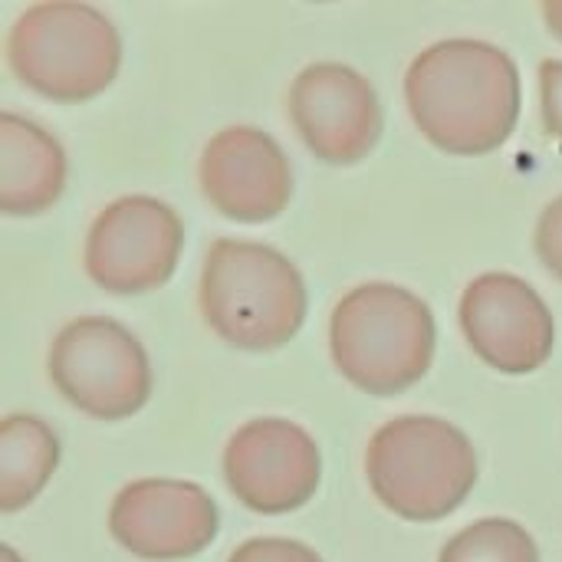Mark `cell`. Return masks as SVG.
I'll list each match as a JSON object with an SVG mask.
<instances>
[{
	"label": "cell",
	"mask_w": 562,
	"mask_h": 562,
	"mask_svg": "<svg viewBox=\"0 0 562 562\" xmlns=\"http://www.w3.org/2000/svg\"><path fill=\"white\" fill-rule=\"evenodd\" d=\"M405 102L422 135L451 155L501 148L520 119V69L487 40H441L405 76Z\"/></svg>",
	"instance_id": "1"
},
{
	"label": "cell",
	"mask_w": 562,
	"mask_h": 562,
	"mask_svg": "<svg viewBox=\"0 0 562 562\" xmlns=\"http://www.w3.org/2000/svg\"><path fill=\"white\" fill-rule=\"evenodd\" d=\"M204 323L234 349H283L306 319V283L277 247L221 237L201 270Z\"/></svg>",
	"instance_id": "2"
},
{
	"label": "cell",
	"mask_w": 562,
	"mask_h": 562,
	"mask_svg": "<svg viewBox=\"0 0 562 562\" xmlns=\"http://www.w3.org/2000/svg\"><path fill=\"white\" fill-rule=\"evenodd\" d=\"M0 562H23V560L16 557V550H13V547H3V550H0Z\"/></svg>",
	"instance_id": "20"
},
{
	"label": "cell",
	"mask_w": 562,
	"mask_h": 562,
	"mask_svg": "<svg viewBox=\"0 0 562 562\" xmlns=\"http://www.w3.org/2000/svg\"><path fill=\"white\" fill-rule=\"evenodd\" d=\"M537 254L543 260V267L562 280V194L553 198L537 224Z\"/></svg>",
	"instance_id": "17"
},
{
	"label": "cell",
	"mask_w": 562,
	"mask_h": 562,
	"mask_svg": "<svg viewBox=\"0 0 562 562\" xmlns=\"http://www.w3.org/2000/svg\"><path fill=\"white\" fill-rule=\"evenodd\" d=\"M540 10H543V16H547V26L562 40V0H547Z\"/></svg>",
	"instance_id": "19"
},
{
	"label": "cell",
	"mask_w": 562,
	"mask_h": 562,
	"mask_svg": "<svg viewBox=\"0 0 562 562\" xmlns=\"http://www.w3.org/2000/svg\"><path fill=\"white\" fill-rule=\"evenodd\" d=\"M224 481L247 510L280 517L316 497L323 458L313 435L296 422L254 418L224 448Z\"/></svg>",
	"instance_id": "8"
},
{
	"label": "cell",
	"mask_w": 562,
	"mask_h": 562,
	"mask_svg": "<svg viewBox=\"0 0 562 562\" xmlns=\"http://www.w3.org/2000/svg\"><path fill=\"white\" fill-rule=\"evenodd\" d=\"M438 562H540V550L517 520L487 517L454 533Z\"/></svg>",
	"instance_id": "15"
},
{
	"label": "cell",
	"mask_w": 562,
	"mask_h": 562,
	"mask_svg": "<svg viewBox=\"0 0 562 562\" xmlns=\"http://www.w3.org/2000/svg\"><path fill=\"white\" fill-rule=\"evenodd\" d=\"M217 504L201 484L145 477L122 487L109 510V533L132 557L151 562L191 560L217 537Z\"/></svg>",
	"instance_id": "10"
},
{
	"label": "cell",
	"mask_w": 562,
	"mask_h": 562,
	"mask_svg": "<svg viewBox=\"0 0 562 562\" xmlns=\"http://www.w3.org/2000/svg\"><path fill=\"white\" fill-rule=\"evenodd\" d=\"M7 59L33 92L53 102H86L112 86L122 66V36L92 3L46 0L16 16Z\"/></svg>",
	"instance_id": "5"
},
{
	"label": "cell",
	"mask_w": 562,
	"mask_h": 562,
	"mask_svg": "<svg viewBox=\"0 0 562 562\" xmlns=\"http://www.w3.org/2000/svg\"><path fill=\"white\" fill-rule=\"evenodd\" d=\"M59 464V441L36 415L0 422V510L16 514L40 497Z\"/></svg>",
	"instance_id": "14"
},
{
	"label": "cell",
	"mask_w": 562,
	"mask_h": 562,
	"mask_svg": "<svg viewBox=\"0 0 562 562\" xmlns=\"http://www.w3.org/2000/svg\"><path fill=\"white\" fill-rule=\"evenodd\" d=\"M198 181L207 204L240 224L273 221L293 198V168L286 151L254 125L221 128L204 145Z\"/></svg>",
	"instance_id": "12"
},
{
	"label": "cell",
	"mask_w": 562,
	"mask_h": 562,
	"mask_svg": "<svg viewBox=\"0 0 562 562\" xmlns=\"http://www.w3.org/2000/svg\"><path fill=\"white\" fill-rule=\"evenodd\" d=\"M66 188V151L36 122L0 115V211L30 217L49 211Z\"/></svg>",
	"instance_id": "13"
},
{
	"label": "cell",
	"mask_w": 562,
	"mask_h": 562,
	"mask_svg": "<svg viewBox=\"0 0 562 562\" xmlns=\"http://www.w3.org/2000/svg\"><path fill=\"white\" fill-rule=\"evenodd\" d=\"M369 487L402 520L431 524L454 514L477 484L471 438L435 415L385 422L366 451Z\"/></svg>",
	"instance_id": "4"
},
{
	"label": "cell",
	"mask_w": 562,
	"mask_h": 562,
	"mask_svg": "<svg viewBox=\"0 0 562 562\" xmlns=\"http://www.w3.org/2000/svg\"><path fill=\"white\" fill-rule=\"evenodd\" d=\"M290 119L326 165L362 161L382 135L379 92L346 63H310L290 86Z\"/></svg>",
	"instance_id": "11"
},
{
	"label": "cell",
	"mask_w": 562,
	"mask_h": 562,
	"mask_svg": "<svg viewBox=\"0 0 562 562\" xmlns=\"http://www.w3.org/2000/svg\"><path fill=\"white\" fill-rule=\"evenodd\" d=\"M540 112L547 132L562 142V59L540 63Z\"/></svg>",
	"instance_id": "18"
},
{
	"label": "cell",
	"mask_w": 562,
	"mask_h": 562,
	"mask_svg": "<svg viewBox=\"0 0 562 562\" xmlns=\"http://www.w3.org/2000/svg\"><path fill=\"white\" fill-rule=\"evenodd\" d=\"M227 562H323L316 550L286 537H257L240 543Z\"/></svg>",
	"instance_id": "16"
},
{
	"label": "cell",
	"mask_w": 562,
	"mask_h": 562,
	"mask_svg": "<svg viewBox=\"0 0 562 562\" xmlns=\"http://www.w3.org/2000/svg\"><path fill=\"white\" fill-rule=\"evenodd\" d=\"M336 369L362 392L389 398L422 382L435 359L431 306L395 283L349 290L329 319Z\"/></svg>",
	"instance_id": "3"
},
{
	"label": "cell",
	"mask_w": 562,
	"mask_h": 562,
	"mask_svg": "<svg viewBox=\"0 0 562 562\" xmlns=\"http://www.w3.org/2000/svg\"><path fill=\"white\" fill-rule=\"evenodd\" d=\"M461 329L481 362L504 375H530L557 346L547 300L514 273H481L461 296Z\"/></svg>",
	"instance_id": "9"
},
{
	"label": "cell",
	"mask_w": 562,
	"mask_h": 562,
	"mask_svg": "<svg viewBox=\"0 0 562 562\" xmlns=\"http://www.w3.org/2000/svg\"><path fill=\"white\" fill-rule=\"evenodd\" d=\"M49 382L89 418L122 422L151 398V366L145 346L109 316L66 323L49 346Z\"/></svg>",
	"instance_id": "6"
},
{
	"label": "cell",
	"mask_w": 562,
	"mask_h": 562,
	"mask_svg": "<svg viewBox=\"0 0 562 562\" xmlns=\"http://www.w3.org/2000/svg\"><path fill=\"white\" fill-rule=\"evenodd\" d=\"M184 247L178 211L151 194H125L95 214L82 263L95 286L115 296L151 293L171 280Z\"/></svg>",
	"instance_id": "7"
}]
</instances>
